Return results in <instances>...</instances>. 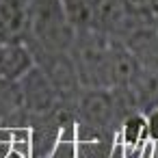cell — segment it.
<instances>
[{
	"mask_svg": "<svg viewBox=\"0 0 158 158\" xmlns=\"http://www.w3.org/2000/svg\"><path fill=\"white\" fill-rule=\"evenodd\" d=\"M76 33L61 0H31L28 31L24 37L31 52H69Z\"/></svg>",
	"mask_w": 158,
	"mask_h": 158,
	"instance_id": "cell-1",
	"label": "cell"
},
{
	"mask_svg": "<svg viewBox=\"0 0 158 158\" xmlns=\"http://www.w3.org/2000/svg\"><path fill=\"white\" fill-rule=\"evenodd\" d=\"M76 117L108 134H117L123 121L110 87H85L76 100Z\"/></svg>",
	"mask_w": 158,
	"mask_h": 158,
	"instance_id": "cell-2",
	"label": "cell"
},
{
	"mask_svg": "<svg viewBox=\"0 0 158 158\" xmlns=\"http://www.w3.org/2000/svg\"><path fill=\"white\" fill-rule=\"evenodd\" d=\"M18 85H20V91H22L24 108L28 113V121L35 119V117L50 115L61 104L56 87L52 85L50 76L37 63L18 80Z\"/></svg>",
	"mask_w": 158,
	"mask_h": 158,
	"instance_id": "cell-3",
	"label": "cell"
},
{
	"mask_svg": "<svg viewBox=\"0 0 158 158\" xmlns=\"http://www.w3.org/2000/svg\"><path fill=\"white\" fill-rule=\"evenodd\" d=\"M141 63L134 56V52L119 39L110 37L108 46V59H106V78L108 87H130L136 76L141 74Z\"/></svg>",
	"mask_w": 158,
	"mask_h": 158,
	"instance_id": "cell-4",
	"label": "cell"
},
{
	"mask_svg": "<svg viewBox=\"0 0 158 158\" xmlns=\"http://www.w3.org/2000/svg\"><path fill=\"white\" fill-rule=\"evenodd\" d=\"M35 65V56L24 39L11 37L0 31V78L20 80Z\"/></svg>",
	"mask_w": 158,
	"mask_h": 158,
	"instance_id": "cell-5",
	"label": "cell"
},
{
	"mask_svg": "<svg viewBox=\"0 0 158 158\" xmlns=\"http://www.w3.org/2000/svg\"><path fill=\"white\" fill-rule=\"evenodd\" d=\"M128 13L123 7V0H93V13H91V28L117 37L126 26Z\"/></svg>",
	"mask_w": 158,
	"mask_h": 158,
	"instance_id": "cell-6",
	"label": "cell"
},
{
	"mask_svg": "<svg viewBox=\"0 0 158 158\" xmlns=\"http://www.w3.org/2000/svg\"><path fill=\"white\" fill-rule=\"evenodd\" d=\"M0 126H28V113L18 80L0 78Z\"/></svg>",
	"mask_w": 158,
	"mask_h": 158,
	"instance_id": "cell-7",
	"label": "cell"
},
{
	"mask_svg": "<svg viewBox=\"0 0 158 158\" xmlns=\"http://www.w3.org/2000/svg\"><path fill=\"white\" fill-rule=\"evenodd\" d=\"M28 7L31 0H0V31L24 39L28 31Z\"/></svg>",
	"mask_w": 158,
	"mask_h": 158,
	"instance_id": "cell-8",
	"label": "cell"
},
{
	"mask_svg": "<svg viewBox=\"0 0 158 158\" xmlns=\"http://www.w3.org/2000/svg\"><path fill=\"white\" fill-rule=\"evenodd\" d=\"M130 91L136 100V108L141 113L152 110L154 106H158V74L149 72V69H141V74L136 76V80L130 85Z\"/></svg>",
	"mask_w": 158,
	"mask_h": 158,
	"instance_id": "cell-9",
	"label": "cell"
},
{
	"mask_svg": "<svg viewBox=\"0 0 158 158\" xmlns=\"http://www.w3.org/2000/svg\"><path fill=\"white\" fill-rule=\"evenodd\" d=\"M117 136L126 143V145H136V143H143L147 141V123H145V113L141 110H134L130 115L123 117L119 130H117Z\"/></svg>",
	"mask_w": 158,
	"mask_h": 158,
	"instance_id": "cell-10",
	"label": "cell"
},
{
	"mask_svg": "<svg viewBox=\"0 0 158 158\" xmlns=\"http://www.w3.org/2000/svg\"><path fill=\"white\" fill-rule=\"evenodd\" d=\"M69 22L76 31H89L91 28V13H93V0H61Z\"/></svg>",
	"mask_w": 158,
	"mask_h": 158,
	"instance_id": "cell-11",
	"label": "cell"
},
{
	"mask_svg": "<svg viewBox=\"0 0 158 158\" xmlns=\"http://www.w3.org/2000/svg\"><path fill=\"white\" fill-rule=\"evenodd\" d=\"M50 158H76V141H56Z\"/></svg>",
	"mask_w": 158,
	"mask_h": 158,
	"instance_id": "cell-12",
	"label": "cell"
},
{
	"mask_svg": "<svg viewBox=\"0 0 158 158\" xmlns=\"http://www.w3.org/2000/svg\"><path fill=\"white\" fill-rule=\"evenodd\" d=\"M145 123H147V141L158 143V106L145 113Z\"/></svg>",
	"mask_w": 158,
	"mask_h": 158,
	"instance_id": "cell-13",
	"label": "cell"
},
{
	"mask_svg": "<svg viewBox=\"0 0 158 158\" xmlns=\"http://www.w3.org/2000/svg\"><path fill=\"white\" fill-rule=\"evenodd\" d=\"M147 9H149V15L156 22L158 20V0H147Z\"/></svg>",
	"mask_w": 158,
	"mask_h": 158,
	"instance_id": "cell-14",
	"label": "cell"
},
{
	"mask_svg": "<svg viewBox=\"0 0 158 158\" xmlns=\"http://www.w3.org/2000/svg\"><path fill=\"white\" fill-rule=\"evenodd\" d=\"M152 158H158V143H156V147H154V156Z\"/></svg>",
	"mask_w": 158,
	"mask_h": 158,
	"instance_id": "cell-15",
	"label": "cell"
}]
</instances>
